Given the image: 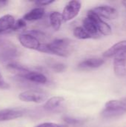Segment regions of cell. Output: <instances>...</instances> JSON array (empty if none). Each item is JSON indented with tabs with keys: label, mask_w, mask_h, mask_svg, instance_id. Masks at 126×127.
<instances>
[{
	"label": "cell",
	"mask_w": 126,
	"mask_h": 127,
	"mask_svg": "<svg viewBox=\"0 0 126 127\" xmlns=\"http://www.w3.org/2000/svg\"><path fill=\"white\" fill-rule=\"evenodd\" d=\"M50 68L56 72H62L65 70L66 65L62 63H52L50 64Z\"/></svg>",
	"instance_id": "44dd1931"
},
{
	"label": "cell",
	"mask_w": 126,
	"mask_h": 127,
	"mask_svg": "<svg viewBox=\"0 0 126 127\" xmlns=\"http://www.w3.org/2000/svg\"><path fill=\"white\" fill-rule=\"evenodd\" d=\"M22 77L25 79L27 81L35 83H39V84H45L48 82L47 77L44 74L39 72V71L29 70Z\"/></svg>",
	"instance_id": "4fadbf2b"
},
{
	"label": "cell",
	"mask_w": 126,
	"mask_h": 127,
	"mask_svg": "<svg viewBox=\"0 0 126 127\" xmlns=\"http://www.w3.org/2000/svg\"><path fill=\"white\" fill-rule=\"evenodd\" d=\"M7 68L11 73H13V74H14L16 75H18V76H19L21 77L25 73H27L29 71V69H27L25 66H23L22 65H19L18 63H15L8 64L7 66Z\"/></svg>",
	"instance_id": "ac0fdd59"
},
{
	"label": "cell",
	"mask_w": 126,
	"mask_h": 127,
	"mask_svg": "<svg viewBox=\"0 0 126 127\" xmlns=\"http://www.w3.org/2000/svg\"><path fill=\"white\" fill-rule=\"evenodd\" d=\"M45 13V9L42 7H37L25 14L23 19L25 21H36L42 19Z\"/></svg>",
	"instance_id": "9a60e30c"
},
{
	"label": "cell",
	"mask_w": 126,
	"mask_h": 127,
	"mask_svg": "<svg viewBox=\"0 0 126 127\" xmlns=\"http://www.w3.org/2000/svg\"><path fill=\"white\" fill-rule=\"evenodd\" d=\"M82 27L92 36L93 38H97L100 36L98 28L95 22L88 17H86L82 22Z\"/></svg>",
	"instance_id": "2e32d148"
},
{
	"label": "cell",
	"mask_w": 126,
	"mask_h": 127,
	"mask_svg": "<svg viewBox=\"0 0 126 127\" xmlns=\"http://www.w3.org/2000/svg\"><path fill=\"white\" fill-rule=\"evenodd\" d=\"M123 54H126V39L121 40L111 46L103 52L102 57L105 58H114L115 57Z\"/></svg>",
	"instance_id": "ba28073f"
},
{
	"label": "cell",
	"mask_w": 126,
	"mask_h": 127,
	"mask_svg": "<svg viewBox=\"0 0 126 127\" xmlns=\"http://www.w3.org/2000/svg\"><path fill=\"white\" fill-rule=\"evenodd\" d=\"M63 121L67 125H79L85 122V120L82 118H76L70 116H65L63 118Z\"/></svg>",
	"instance_id": "ffe728a7"
},
{
	"label": "cell",
	"mask_w": 126,
	"mask_h": 127,
	"mask_svg": "<svg viewBox=\"0 0 126 127\" xmlns=\"http://www.w3.org/2000/svg\"><path fill=\"white\" fill-rule=\"evenodd\" d=\"M19 99L23 102L42 103L48 100V95L42 91L27 90L19 95Z\"/></svg>",
	"instance_id": "3957f363"
},
{
	"label": "cell",
	"mask_w": 126,
	"mask_h": 127,
	"mask_svg": "<svg viewBox=\"0 0 126 127\" xmlns=\"http://www.w3.org/2000/svg\"><path fill=\"white\" fill-rule=\"evenodd\" d=\"M25 114V110L20 108L5 109L0 111V122L13 121L22 117Z\"/></svg>",
	"instance_id": "9c48e42d"
},
{
	"label": "cell",
	"mask_w": 126,
	"mask_h": 127,
	"mask_svg": "<svg viewBox=\"0 0 126 127\" xmlns=\"http://www.w3.org/2000/svg\"><path fill=\"white\" fill-rule=\"evenodd\" d=\"M73 34L76 39H88L93 38L92 36L82 26L76 27L73 30Z\"/></svg>",
	"instance_id": "d6986e66"
},
{
	"label": "cell",
	"mask_w": 126,
	"mask_h": 127,
	"mask_svg": "<svg viewBox=\"0 0 126 127\" xmlns=\"http://www.w3.org/2000/svg\"><path fill=\"white\" fill-rule=\"evenodd\" d=\"M9 86L7 83H5L2 78V76L0 73V89H8Z\"/></svg>",
	"instance_id": "d4e9b609"
},
{
	"label": "cell",
	"mask_w": 126,
	"mask_h": 127,
	"mask_svg": "<svg viewBox=\"0 0 126 127\" xmlns=\"http://www.w3.org/2000/svg\"><path fill=\"white\" fill-rule=\"evenodd\" d=\"M65 100L64 97L61 96H54L48 99V100L45 103L43 107L46 111L53 112L62 108L63 104L65 103Z\"/></svg>",
	"instance_id": "7c38bea8"
},
{
	"label": "cell",
	"mask_w": 126,
	"mask_h": 127,
	"mask_svg": "<svg viewBox=\"0 0 126 127\" xmlns=\"http://www.w3.org/2000/svg\"><path fill=\"white\" fill-rule=\"evenodd\" d=\"M126 113V104L122 100H110L105 104L101 116L105 118H115Z\"/></svg>",
	"instance_id": "7a4b0ae2"
},
{
	"label": "cell",
	"mask_w": 126,
	"mask_h": 127,
	"mask_svg": "<svg viewBox=\"0 0 126 127\" xmlns=\"http://www.w3.org/2000/svg\"><path fill=\"white\" fill-rule=\"evenodd\" d=\"M93 10L102 19L113 20L117 19L119 16L117 10L110 5H100L94 7Z\"/></svg>",
	"instance_id": "52a82bcc"
},
{
	"label": "cell",
	"mask_w": 126,
	"mask_h": 127,
	"mask_svg": "<svg viewBox=\"0 0 126 127\" xmlns=\"http://www.w3.org/2000/svg\"><path fill=\"white\" fill-rule=\"evenodd\" d=\"M114 71L117 77L126 76V54L117 56L114 59Z\"/></svg>",
	"instance_id": "8fae6325"
},
{
	"label": "cell",
	"mask_w": 126,
	"mask_h": 127,
	"mask_svg": "<svg viewBox=\"0 0 126 127\" xmlns=\"http://www.w3.org/2000/svg\"><path fill=\"white\" fill-rule=\"evenodd\" d=\"M18 39H19L20 44L23 47L28 48V49L39 51L42 45V42L36 37L29 33L28 32L20 34Z\"/></svg>",
	"instance_id": "8992f818"
},
{
	"label": "cell",
	"mask_w": 126,
	"mask_h": 127,
	"mask_svg": "<svg viewBox=\"0 0 126 127\" xmlns=\"http://www.w3.org/2000/svg\"><path fill=\"white\" fill-rule=\"evenodd\" d=\"M121 100H122V101L126 104V97H123V98H121Z\"/></svg>",
	"instance_id": "484cf974"
},
{
	"label": "cell",
	"mask_w": 126,
	"mask_h": 127,
	"mask_svg": "<svg viewBox=\"0 0 126 127\" xmlns=\"http://www.w3.org/2000/svg\"><path fill=\"white\" fill-rule=\"evenodd\" d=\"M49 20H50V24L53 28V29L57 31L60 29L62 26V23L63 22L62 15L61 13L58 11H53L50 13L49 16Z\"/></svg>",
	"instance_id": "e0dca14e"
},
{
	"label": "cell",
	"mask_w": 126,
	"mask_h": 127,
	"mask_svg": "<svg viewBox=\"0 0 126 127\" xmlns=\"http://www.w3.org/2000/svg\"><path fill=\"white\" fill-rule=\"evenodd\" d=\"M72 42L68 39H56L50 43H42L39 51L67 57L71 54Z\"/></svg>",
	"instance_id": "6da1fadb"
},
{
	"label": "cell",
	"mask_w": 126,
	"mask_h": 127,
	"mask_svg": "<svg viewBox=\"0 0 126 127\" xmlns=\"http://www.w3.org/2000/svg\"><path fill=\"white\" fill-rule=\"evenodd\" d=\"M87 17L92 19L95 24L97 25L98 28L99 33L104 36H109L112 33V28L111 27L104 21L103 19H102L98 14H97L93 10H90L87 13Z\"/></svg>",
	"instance_id": "5b68a950"
},
{
	"label": "cell",
	"mask_w": 126,
	"mask_h": 127,
	"mask_svg": "<svg viewBox=\"0 0 126 127\" xmlns=\"http://www.w3.org/2000/svg\"><path fill=\"white\" fill-rule=\"evenodd\" d=\"M105 63V60L101 57H91L81 61L77 68L79 70H92L100 68Z\"/></svg>",
	"instance_id": "30bf717a"
},
{
	"label": "cell",
	"mask_w": 126,
	"mask_h": 127,
	"mask_svg": "<svg viewBox=\"0 0 126 127\" xmlns=\"http://www.w3.org/2000/svg\"><path fill=\"white\" fill-rule=\"evenodd\" d=\"M16 21L13 16L5 14L0 17V33L9 30H12Z\"/></svg>",
	"instance_id": "5bb4252c"
},
{
	"label": "cell",
	"mask_w": 126,
	"mask_h": 127,
	"mask_svg": "<svg viewBox=\"0 0 126 127\" xmlns=\"http://www.w3.org/2000/svg\"><path fill=\"white\" fill-rule=\"evenodd\" d=\"M122 3H123V5H124V6L126 7V0H125V1H122Z\"/></svg>",
	"instance_id": "4316f807"
},
{
	"label": "cell",
	"mask_w": 126,
	"mask_h": 127,
	"mask_svg": "<svg viewBox=\"0 0 126 127\" xmlns=\"http://www.w3.org/2000/svg\"><path fill=\"white\" fill-rule=\"evenodd\" d=\"M53 2H55V0H41V1H35V4L39 7H42V6L49 5L50 4H53Z\"/></svg>",
	"instance_id": "cb8c5ba5"
},
{
	"label": "cell",
	"mask_w": 126,
	"mask_h": 127,
	"mask_svg": "<svg viewBox=\"0 0 126 127\" xmlns=\"http://www.w3.org/2000/svg\"><path fill=\"white\" fill-rule=\"evenodd\" d=\"M26 26V22L25 20L22 18V19H19L18 20L16 21L12 30L13 31H17V30H21L23 29Z\"/></svg>",
	"instance_id": "7402d4cb"
},
{
	"label": "cell",
	"mask_w": 126,
	"mask_h": 127,
	"mask_svg": "<svg viewBox=\"0 0 126 127\" xmlns=\"http://www.w3.org/2000/svg\"><path fill=\"white\" fill-rule=\"evenodd\" d=\"M36 127H68V125L67 124H60L53 122H45L42 123L39 125H37Z\"/></svg>",
	"instance_id": "603a6c76"
},
{
	"label": "cell",
	"mask_w": 126,
	"mask_h": 127,
	"mask_svg": "<svg viewBox=\"0 0 126 127\" xmlns=\"http://www.w3.org/2000/svg\"><path fill=\"white\" fill-rule=\"evenodd\" d=\"M82 7L81 1L77 0H71L65 6L62 15L64 22H69L78 16Z\"/></svg>",
	"instance_id": "277c9868"
}]
</instances>
